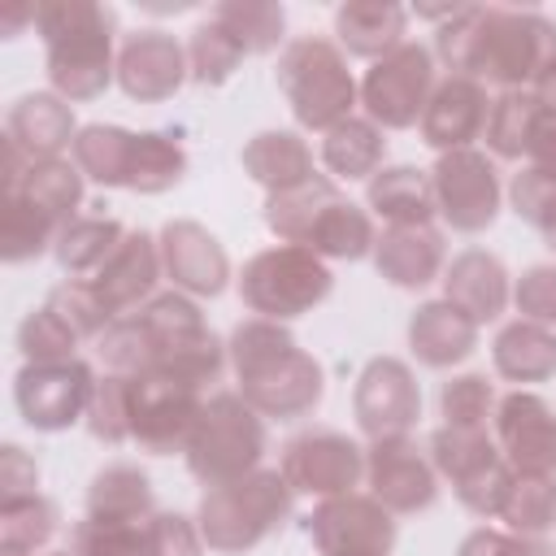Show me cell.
<instances>
[{
  "instance_id": "cell-14",
  "label": "cell",
  "mask_w": 556,
  "mask_h": 556,
  "mask_svg": "<svg viewBox=\"0 0 556 556\" xmlns=\"http://www.w3.org/2000/svg\"><path fill=\"white\" fill-rule=\"evenodd\" d=\"M439 217L460 235H482L500 217V169L482 148H456L443 152L430 169Z\"/></svg>"
},
{
  "instance_id": "cell-21",
  "label": "cell",
  "mask_w": 556,
  "mask_h": 556,
  "mask_svg": "<svg viewBox=\"0 0 556 556\" xmlns=\"http://www.w3.org/2000/svg\"><path fill=\"white\" fill-rule=\"evenodd\" d=\"M156 243H161V265H165V278L174 282V291H182L191 300H213L226 291L230 256L208 226H200L191 217H174L161 226Z\"/></svg>"
},
{
  "instance_id": "cell-35",
  "label": "cell",
  "mask_w": 556,
  "mask_h": 556,
  "mask_svg": "<svg viewBox=\"0 0 556 556\" xmlns=\"http://www.w3.org/2000/svg\"><path fill=\"white\" fill-rule=\"evenodd\" d=\"M126 239V226L117 217H74L61 226L56 243H52V256L56 265L70 274V278H96L104 269V261L117 252V243Z\"/></svg>"
},
{
  "instance_id": "cell-44",
  "label": "cell",
  "mask_w": 556,
  "mask_h": 556,
  "mask_svg": "<svg viewBox=\"0 0 556 556\" xmlns=\"http://www.w3.org/2000/svg\"><path fill=\"white\" fill-rule=\"evenodd\" d=\"M500 521L508 526V534H521V539L547 534L556 526V478L517 473V482L500 508Z\"/></svg>"
},
{
  "instance_id": "cell-29",
  "label": "cell",
  "mask_w": 556,
  "mask_h": 556,
  "mask_svg": "<svg viewBox=\"0 0 556 556\" xmlns=\"http://www.w3.org/2000/svg\"><path fill=\"white\" fill-rule=\"evenodd\" d=\"M334 35L348 56L378 61L408 35V9L395 0H348L334 9Z\"/></svg>"
},
{
  "instance_id": "cell-48",
  "label": "cell",
  "mask_w": 556,
  "mask_h": 556,
  "mask_svg": "<svg viewBox=\"0 0 556 556\" xmlns=\"http://www.w3.org/2000/svg\"><path fill=\"white\" fill-rule=\"evenodd\" d=\"M43 304H48L78 339H100V334L109 330V321H113L87 278H65V282H56Z\"/></svg>"
},
{
  "instance_id": "cell-39",
  "label": "cell",
  "mask_w": 556,
  "mask_h": 556,
  "mask_svg": "<svg viewBox=\"0 0 556 556\" xmlns=\"http://www.w3.org/2000/svg\"><path fill=\"white\" fill-rule=\"evenodd\" d=\"M83 182H87V178H83V169H78L74 161H65V156H43V161H30V169L22 174V182L9 187V191L26 195L30 204H39L43 213H52V217L65 226V222L78 217ZM9 191H4V195H9Z\"/></svg>"
},
{
  "instance_id": "cell-5",
  "label": "cell",
  "mask_w": 556,
  "mask_h": 556,
  "mask_svg": "<svg viewBox=\"0 0 556 556\" xmlns=\"http://www.w3.org/2000/svg\"><path fill=\"white\" fill-rule=\"evenodd\" d=\"M295 491L282 469H252L235 482L208 486L195 513L200 539L217 556H243L291 521Z\"/></svg>"
},
{
  "instance_id": "cell-45",
  "label": "cell",
  "mask_w": 556,
  "mask_h": 556,
  "mask_svg": "<svg viewBox=\"0 0 556 556\" xmlns=\"http://www.w3.org/2000/svg\"><path fill=\"white\" fill-rule=\"evenodd\" d=\"M495 404L500 400L486 374H456L439 391V417L443 426H456V430H486L495 417Z\"/></svg>"
},
{
  "instance_id": "cell-20",
  "label": "cell",
  "mask_w": 556,
  "mask_h": 556,
  "mask_svg": "<svg viewBox=\"0 0 556 556\" xmlns=\"http://www.w3.org/2000/svg\"><path fill=\"white\" fill-rule=\"evenodd\" d=\"M365 482H369V495L400 517L426 513L439 500V469L408 434L378 439L365 447Z\"/></svg>"
},
{
  "instance_id": "cell-8",
  "label": "cell",
  "mask_w": 556,
  "mask_h": 556,
  "mask_svg": "<svg viewBox=\"0 0 556 556\" xmlns=\"http://www.w3.org/2000/svg\"><path fill=\"white\" fill-rule=\"evenodd\" d=\"M265 417L239 395V391H213L204 400V413L187 439V469L204 486L235 482L252 469H261L265 456Z\"/></svg>"
},
{
  "instance_id": "cell-53",
  "label": "cell",
  "mask_w": 556,
  "mask_h": 556,
  "mask_svg": "<svg viewBox=\"0 0 556 556\" xmlns=\"http://www.w3.org/2000/svg\"><path fill=\"white\" fill-rule=\"evenodd\" d=\"M526 165L556 178V109H539V122H534V135L526 148Z\"/></svg>"
},
{
  "instance_id": "cell-43",
  "label": "cell",
  "mask_w": 556,
  "mask_h": 556,
  "mask_svg": "<svg viewBox=\"0 0 556 556\" xmlns=\"http://www.w3.org/2000/svg\"><path fill=\"white\" fill-rule=\"evenodd\" d=\"M243 56H248V52L239 48V39L226 35L213 17L200 22V26L191 30V39H187V70H191V83H200V87H222V83H230L235 70L243 65Z\"/></svg>"
},
{
  "instance_id": "cell-17",
  "label": "cell",
  "mask_w": 556,
  "mask_h": 556,
  "mask_svg": "<svg viewBox=\"0 0 556 556\" xmlns=\"http://www.w3.org/2000/svg\"><path fill=\"white\" fill-rule=\"evenodd\" d=\"M352 417L369 434V443L404 439L421 417V387H417L408 361H400V356L365 361V369L356 374V387H352Z\"/></svg>"
},
{
  "instance_id": "cell-51",
  "label": "cell",
  "mask_w": 556,
  "mask_h": 556,
  "mask_svg": "<svg viewBox=\"0 0 556 556\" xmlns=\"http://www.w3.org/2000/svg\"><path fill=\"white\" fill-rule=\"evenodd\" d=\"M547 547L521 534H504V530H469L456 547V556H543Z\"/></svg>"
},
{
  "instance_id": "cell-56",
  "label": "cell",
  "mask_w": 556,
  "mask_h": 556,
  "mask_svg": "<svg viewBox=\"0 0 556 556\" xmlns=\"http://www.w3.org/2000/svg\"><path fill=\"white\" fill-rule=\"evenodd\" d=\"M139 9H148V13H187V9H191V0H174V4H152V0H139Z\"/></svg>"
},
{
  "instance_id": "cell-18",
  "label": "cell",
  "mask_w": 556,
  "mask_h": 556,
  "mask_svg": "<svg viewBox=\"0 0 556 556\" xmlns=\"http://www.w3.org/2000/svg\"><path fill=\"white\" fill-rule=\"evenodd\" d=\"M304 530L321 556H391L395 547V513L361 491L321 500L304 517Z\"/></svg>"
},
{
  "instance_id": "cell-2",
  "label": "cell",
  "mask_w": 556,
  "mask_h": 556,
  "mask_svg": "<svg viewBox=\"0 0 556 556\" xmlns=\"http://www.w3.org/2000/svg\"><path fill=\"white\" fill-rule=\"evenodd\" d=\"M230 369L239 378V395L274 421L308 417L326 395V374L313 352L295 343L282 321L248 317L230 330Z\"/></svg>"
},
{
  "instance_id": "cell-9",
  "label": "cell",
  "mask_w": 556,
  "mask_h": 556,
  "mask_svg": "<svg viewBox=\"0 0 556 556\" xmlns=\"http://www.w3.org/2000/svg\"><path fill=\"white\" fill-rule=\"evenodd\" d=\"M330 291H334L330 265L317 252L291 248V243L256 252L239 274V300L248 304V313L269 321L304 317L321 300H330Z\"/></svg>"
},
{
  "instance_id": "cell-30",
  "label": "cell",
  "mask_w": 556,
  "mask_h": 556,
  "mask_svg": "<svg viewBox=\"0 0 556 556\" xmlns=\"http://www.w3.org/2000/svg\"><path fill=\"white\" fill-rule=\"evenodd\" d=\"M365 204L387 226H430L439 217L430 169H417V165H382L365 182Z\"/></svg>"
},
{
  "instance_id": "cell-28",
  "label": "cell",
  "mask_w": 556,
  "mask_h": 556,
  "mask_svg": "<svg viewBox=\"0 0 556 556\" xmlns=\"http://www.w3.org/2000/svg\"><path fill=\"white\" fill-rule=\"evenodd\" d=\"M408 348L426 369L460 365L478 348V321L465 317L452 300H426L408 317Z\"/></svg>"
},
{
  "instance_id": "cell-37",
  "label": "cell",
  "mask_w": 556,
  "mask_h": 556,
  "mask_svg": "<svg viewBox=\"0 0 556 556\" xmlns=\"http://www.w3.org/2000/svg\"><path fill=\"white\" fill-rule=\"evenodd\" d=\"M61 235V222L52 213H43L39 204H30L26 195L9 191L0 204V261L4 265H26L43 252H52Z\"/></svg>"
},
{
  "instance_id": "cell-42",
  "label": "cell",
  "mask_w": 556,
  "mask_h": 556,
  "mask_svg": "<svg viewBox=\"0 0 556 556\" xmlns=\"http://www.w3.org/2000/svg\"><path fill=\"white\" fill-rule=\"evenodd\" d=\"M539 96L534 91H504L500 100H491V117H486V148L491 156L500 161H521L526 148H530V135H534V122H539Z\"/></svg>"
},
{
  "instance_id": "cell-32",
  "label": "cell",
  "mask_w": 556,
  "mask_h": 556,
  "mask_svg": "<svg viewBox=\"0 0 556 556\" xmlns=\"http://www.w3.org/2000/svg\"><path fill=\"white\" fill-rule=\"evenodd\" d=\"M152 513H156L152 478L139 465L113 460V465L96 469V478L87 486V517L91 521H143Z\"/></svg>"
},
{
  "instance_id": "cell-4",
  "label": "cell",
  "mask_w": 556,
  "mask_h": 556,
  "mask_svg": "<svg viewBox=\"0 0 556 556\" xmlns=\"http://www.w3.org/2000/svg\"><path fill=\"white\" fill-rule=\"evenodd\" d=\"M265 226L269 235H278V243L308 248L321 261H361L374 256L378 243L374 217L361 204H352L326 174H313L300 187L265 195Z\"/></svg>"
},
{
  "instance_id": "cell-13",
  "label": "cell",
  "mask_w": 556,
  "mask_h": 556,
  "mask_svg": "<svg viewBox=\"0 0 556 556\" xmlns=\"http://www.w3.org/2000/svg\"><path fill=\"white\" fill-rule=\"evenodd\" d=\"M96 382L100 378L83 356L48 361V365L26 361L13 378V404H17V413L30 430L56 434V430H70L74 421L87 417Z\"/></svg>"
},
{
  "instance_id": "cell-47",
  "label": "cell",
  "mask_w": 556,
  "mask_h": 556,
  "mask_svg": "<svg viewBox=\"0 0 556 556\" xmlns=\"http://www.w3.org/2000/svg\"><path fill=\"white\" fill-rule=\"evenodd\" d=\"M508 200H513V213L530 222L543 235V243L556 252V178L534 165H521L508 182Z\"/></svg>"
},
{
  "instance_id": "cell-52",
  "label": "cell",
  "mask_w": 556,
  "mask_h": 556,
  "mask_svg": "<svg viewBox=\"0 0 556 556\" xmlns=\"http://www.w3.org/2000/svg\"><path fill=\"white\" fill-rule=\"evenodd\" d=\"M35 491H39V469H35V460H30L17 443H4V447H0V504L22 500V495H35Z\"/></svg>"
},
{
  "instance_id": "cell-50",
  "label": "cell",
  "mask_w": 556,
  "mask_h": 556,
  "mask_svg": "<svg viewBox=\"0 0 556 556\" xmlns=\"http://www.w3.org/2000/svg\"><path fill=\"white\" fill-rule=\"evenodd\" d=\"M513 304L526 321L556 330V265H530L513 287Z\"/></svg>"
},
{
  "instance_id": "cell-54",
  "label": "cell",
  "mask_w": 556,
  "mask_h": 556,
  "mask_svg": "<svg viewBox=\"0 0 556 556\" xmlns=\"http://www.w3.org/2000/svg\"><path fill=\"white\" fill-rule=\"evenodd\" d=\"M26 22L35 26V4H17V9H4V13H0V35H4V39H17V30H22Z\"/></svg>"
},
{
  "instance_id": "cell-3",
  "label": "cell",
  "mask_w": 556,
  "mask_h": 556,
  "mask_svg": "<svg viewBox=\"0 0 556 556\" xmlns=\"http://www.w3.org/2000/svg\"><path fill=\"white\" fill-rule=\"evenodd\" d=\"M35 30L43 39V65L48 83L61 100L83 104L109 91L117 78L113 35L117 13L96 0H39L35 4Z\"/></svg>"
},
{
  "instance_id": "cell-6",
  "label": "cell",
  "mask_w": 556,
  "mask_h": 556,
  "mask_svg": "<svg viewBox=\"0 0 556 556\" xmlns=\"http://www.w3.org/2000/svg\"><path fill=\"white\" fill-rule=\"evenodd\" d=\"M213 326L204 321L200 304L182 291H161L143 308L109 321V330L96 339V356L104 361L109 374H143L156 369L195 343H204Z\"/></svg>"
},
{
  "instance_id": "cell-23",
  "label": "cell",
  "mask_w": 556,
  "mask_h": 556,
  "mask_svg": "<svg viewBox=\"0 0 556 556\" xmlns=\"http://www.w3.org/2000/svg\"><path fill=\"white\" fill-rule=\"evenodd\" d=\"M486 117H491L486 87L478 78L447 74V78H439L417 130H421V143L443 156L456 148H473V139H482V130H486Z\"/></svg>"
},
{
  "instance_id": "cell-7",
  "label": "cell",
  "mask_w": 556,
  "mask_h": 556,
  "mask_svg": "<svg viewBox=\"0 0 556 556\" xmlns=\"http://www.w3.org/2000/svg\"><path fill=\"white\" fill-rule=\"evenodd\" d=\"M278 91L291 104V117L304 130H334L352 117L361 87L348 70V52L326 35H295L278 52Z\"/></svg>"
},
{
  "instance_id": "cell-55",
  "label": "cell",
  "mask_w": 556,
  "mask_h": 556,
  "mask_svg": "<svg viewBox=\"0 0 556 556\" xmlns=\"http://www.w3.org/2000/svg\"><path fill=\"white\" fill-rule=\"evenodd\" d=\"M530 91L539 96V104H543V109H556V61L534 78V87H530Z\"/></svg>"
},
{
  "instance_id": "cell-11",
  "label": "cell",
  "mask_w": 556,
  "mask_h": 556,
  "mask_svg": "<svg viewBox=\"0 0 556 556\" xmlns=\"http://www.w3.org/2000/svg\"><path fill=\"white\" fill-rule=\"evenodd\" d=\"M204 400H208L204 387L169 369L130 374V443H139L152 456L187 452V439L204 413Z\"/></svg>"
},
{
  "instance_id": "cell-25",
  "label": "cell",
  "mask_w": 556,
  "mask_h": 556,
  "mask_svg": "<svg viewBox=\"0 0 556 556\" xmlns=\"http://www.w3.org/2000/svg\"><path fill=\"white\" fill-rule=\"evenodd\" d=\"M374 269L404 291H421L447 269V239L430 226H387L374 243Z\"/></svg>"
},
{
  "instance_id": "cell-41",
  "label": "cell",
  "mask_w": 556,
  "mask_h": 556,
  "mask_svg": "<svg viewBox=\"0 0 556 556\" xmlns=\"http://www.w3.org/2000/svg\"><path fill=\"white\" fill-rule=\"evenodd\" d=\"M61 530V508L48 495H22L0 504V552L4 556H30L43 552Z\"/></svg>"
},
{
  "instance_id": "cell-22",
  "label": "cell",
  "mask_w": 556,
  "mask_h": 556,
  "mask_svg": "<svg viewBox=\"0 0 556 556\" xmlns=\"http://www.w3.org/2000/svg\"><path fill=\"white\" fill-rule=\"evenodd\" d=\"M191 78L187 70V48L165 35L161 26L130 30L117 48V87L139 100V104H161L169 100L182 83Z\"/></svg>"
},
{
  "instance_id": "cell-16",
  "label": "cell",
  "mask_w": 556,
  "mask_h": 556,
  "mask_svg": "<svg viewBox=\"0 0 556 556\" xmlns=\"http://www.w3.org/2000/svg\"><path fill=\"white\" fill-rule=\"evenodd\" d=\"M282 478L291 482L295 495H317V500H334L361 486L365 478V447L356 439H348L343 430H326L313 426L295 439H287L282 447Z\"/></svg>"
},
{
  "instance_id": "cell-26",
  "label": "cell",
  "mask_w": 556,
  "mask_h": 556,
  "mask_svg": "<svg viewBox=\"0 0 556 556\" xmlns=\"http://www.w3.org/2000/svg\"><path fill=\"white\" fill-rule=\"evenodd\" d=\"M78 130L83 126L74 122V104L61 100L56 91H26L4 113V139H13L35 161L61 156L65 148H74Z\"/></svg>"
},
{
  "instance_id": "cell-57",
  "label": "cell",
  "mask_w": 556,
  "mask_h": 556,
  "mask_svg": "<svg viewBox=\"0 0 556 556\" xmlns=\"http://www.w3.org/2000/svg\"><path fill=\"white\" fill-rule=\"evenodd\" d=\"M0 556H4V552H0ZM30 556H74V552H70V547H43V552H30Z\"/></svg>"
},
{
  "instance_id": "cell-49",
  "label": "cell",
  "mask_w": 556,
  "mask_h": 556,
  "mask_svg": "<svg viewBox=\"0 0 556 556\" xmlns=\"http://www.w3.org/2000/svg\"><path fill=\"white\" fill-rule=\"evenodd\" d=\"M78 348V334L43 304V308H30L17 326V352L35 365H48V361H70Z\"/></svg>"
},
{
  "instance_id": "cell-1",
  "label": "cell",
  "mask_w": 556,
  "mask_h": 556,
  "mask_svg": "<svg viewBox=\"0 0 556 556\" xmlns=\"http://www.w3.org/2000/svg\"><path fill=\"white\" fill-rule=\"evenodd\" d=\"M434 56L482 87L530 91L534 78L556 61V22L543 9L517 4H460L434 35Z\"/></svg>"
},
{
  "instance_id": "cell-34",
  "label": "cell",
  "mask_w": 556,
  "mask_h": 556,
  "mask_svg": "<svg viewBox=\"0 0 556 556\" xmlns=\"http://www.w3.org/2000/svg\"><path fill=\"white\" fill-rule=\"evenodd\" d=\"M382 156H387V135L369 117H348L321 139V165L330 169V178H343V182H356V178L369 182L382 169Z\"/></svg>"
},
{
  "instance_id": "cell-10",
  "label": "cell",
  "mask_w": 556,
  "mask_h": 556,
  "mask_svg": "<svg viewBox=\"0 0 556 556\" xmlns=\"http://www.w3.org/2000/svg\"><path fill=\"white\" fill-rule=\"evenodd\" d=\"M430 465L452 482L456 500L473 513V517H500L517 473L504 460V452L495 447V439L486 430H456V426H439L430 434Z\"/></svg>"
},
{
  "instance_id": "cell-36",
  "label": "cell",
  "mask_w": 556,
  "mask_h": 556,
  "mask_svg": "<svg viewBox=\"0 0 556 556\" xmlns=\"http://www.w3.org/2000/svg\"><path fill=\"white\" fill-rule=\"evenodd\" d=\"M187 178V148L178 130H135V156L126 187L139 195L174 191Z\"/></svg>"
},
{
  "instance_id": "cell-38",
  "label": "cell",
  "mask_w": 556,
  "mask_h": 556,
  "mask_svg": "<svg viewBox=\"0 0 556 556\" xmlns=\"http://www.w3.org/2000/svg\"><path fill=\"white\" fill-rule=\"evenodd\" d=\"M70 152H74V165L83 169V178H91L96 187H126L130 156H135V130L91 122L78 130Z\"/></svg>"
},
{
  "instance_id": "cell-33",
  "label": "cell",
  "mask_w": 556,
  "mask_h": 556,
  "mask_svg": "<svg viewBox=\"0 0 556 556\" xmlns=\"http://www.w3.org/2000/svg\"><path fill=\"white\" fill-rule=\"evenodd\" d=\"M491 365L508 382H547L556 374V330L539 321H508L491 343Z\"/></svg>"
},
{
  "instance_id": "cell-24",
  "label": "cell",
  "mask_w": 556,
  "mask_h": 556,
  "mask_svg": "<svg viewBox=\"0 0 556 556\" xmlns=\"http://www.w3.org/2000/svg\"><path fill=\"white\" fill-rule=\"evenodd\" d=\"M165 265H161V243L148 230H126V239L117 243V252L104 261V269L96 278H87L100 295V304L109 308V317H126L135 308H143L156 295Z\"/></svg>"
},
{
  "instance_id": "cell-27",
  "label": "cell",
  "mask_w": 556,
  "mask_h": 556,
  "mask_svg": "<svg viewBox=\"0 0 556 556\" xmlns=\"http://www.w3.org/2000/svg\"><path fill=\"white\" fill-rule=\"evenodd\" d=\"M443 300H452L465 317H473L478 326L495 321L508 300H513V287H508V269L495 252L486 248H465L452 256V265L443 269Z\"/></svg>"
},
{
  "instance_id": "cell-40",
  "label": "cell",
  "mask_w": 556,
  "mask_h": 556,
  "mask_svg": "<svg viewBox=\"0 0 556 556\" xmlns=\"http://www.w3.org/2000/svg\"><path fill=\"white\" fill-rule=\"evenodd\" d=\"M208 17L226 35H235L248 56H265V52H274L287 39L282 35L287 30V13L274 0H222V4H213Z\"/></svg>"
},
{
  "instance_id": "cell-31",
  "label": "cell",
  "mask_w": 556,
  "mask_h": 556,
  "mask_svg": "<svg viewBox=\"0 0 556 556\" xmlns=\"http://www.w3.org/2000/svg\"><path fill=\"white\" fill-rule=\"evenodd\" d=\"M239 165L243 174L265 187L269 195L274 191H287V187H300L308 182L317 169H313V148L295 135V130H256L243 152H239Z\"/></svg>"
},
{
  "instance_id": "cell-15",
  "label": "cell",
  "mask_w": 556,
  "mask_h": 556,
  "mask_svg": "<svg viewBox=\"0 0 556 556\" xmlns=\"http://www.w3.org/2000/svg\"><path fill=\"white\" fill-rule=\"evenodd\" d=\"M74 556H200V526L182 513H152L143 521H91L70 530Z\"/></svg>"
},
{
  "instance_id": "cell-19",
  "label": "cell",
  "mask_w": 556,
  "mask_h": 556,
  "mask_svg": "<svg viewBox=\"0 0 556 556\" xmlns=\"http://www.w3.org/2000/svg\"><path fill=\"white\" fill-rule=\"evenodd\" d=\"M491 439L513 465V473L556 478V408L534 391H508L495 404Z\"/></svg>"
},
{
  "instance_id": "cell-12",
  "label": "cell",
  "mask_w": 556,
  "mask_h": 556,
  "mask_svg": "<svg viewBox=\"0 0 556 556\" xmlns=\"http://www.w3.org/2000/svg\"><path fill=\"white\" fill-rule=\"evenodd\" d=\"M439 87L434 52L417 39H404L395 52L378 56L361 78V104L365 117L382 130H408L421 122L430 96Z\"/></svg>"
},
{
  "instance_id": "cell-46",
  "label": "cell",
  "mask_w": 556,
  "mask_h": 556,
  "mask_svg": "<svg viewBox=\"0 0 556 556\" xmlns=\"http://www.w3.org/2000/svg\"><path fill=\"white\" fill-rule=\"evenodd\" d=\"M83 426L100 443H130V374H104L96 382Z\"/></svg>"
}]
</instances>
